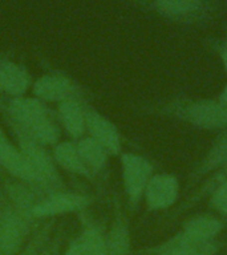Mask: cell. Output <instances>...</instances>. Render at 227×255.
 Here are the masks:
<instances>
[{"label":"cell","instance_id":"15","mask_svg":"<svg viewBox=\"0 0 227 255\" xmlns=\"http://www.w3.org/2000/svg\"><path fill=\"white\" fill-rule=\"evenodd\" d=\"M29 87V76L24 68L9 60L0 61V89L13 97H21Z\"/></svg>","mask_w":227,"mask_h":255},{"label":"cell","instance_id":"4","mask_svg":"<svg viewBox=\"0 0 227 255\" xmlns=\"http://www.w3.org/2000/svg\"><path fill=\"white\" fill-rule=\"evenodd\" d=\"M123 189L131 206L138 205L143 197L147 182L153 175V165L142 155L123 153L121 155Z\"/></svg>","mask_w":227,"mask_h":255},{"label":"cell","instance_id":"28","mask_svg":"<svg viewBox=\"0 0 227 255\" xmlns=\"http://www.w3.org/2000/svg\"><path fill=\"white\" fill-rule=\"evenodd\" d=\"M0 91H1V89H0Z\"/></svg>","mask_w":227,"mask_h":255},{"label":"cell","instance_id":"16","mask_svg":"<svg viewBox=\"0 0 227 255\" xmlns=\"http://www.w3.org/2000/svg\"><path fill=\"white\" fill-rule=\"evenodd\" d=\"M59 116L63 127L72 138H81L87 130L85 111L77 100H67L60 103Z\"/></svg>","mask_w":227,"mask_h":255},{"label":"cell","instance_id":"11","mask_svg":"<svg viewBox=\"0 0 227 255\" xmlns=\"http://www.w3.org/2000/svg\"><path fill=\"white\" fill-rule=\"evenodd\" d=\"M219 250V243L194 242L185 238L181 233L159 246L149 250V255H214Z\"/></svg>","mask_w":227,"mask_h":255},{"label":"cell","instance_id":"8","mask_svg":"<svg viewBox=\"0 0 227 255\" xmlns=\"http://www.w3.org/2000/svg\"><path fill=\"white\" fill-rule=\"evenodd\" d=\"M85 125L92 138L103 145L109 154L115 155L121 151V135L111 120L99 112L85 111Z\"/></svg>","mask_w":227,"mask_h":255},{"label":"cell","instance_id":"5","mask_svg":"<svg viewBox=\"0 0 227 255\" xmlns=\"http://www.w3.org/2000/svg\"><path fill=\"white\" fill-rule=\"evenodd\" d=\"M28 215L23 214L13 205L0 209V253L15 255L21 247L24 235L28 231Z\"/></svg>","mask_w":227,"mask_h":255},{"label":"cell","instance_id":"9","mask_svg":"<svg viewBox=\"0 0 227 255\" xmlns=\"http://www.w3.org/2000/svg\"><path fill=\"white\" fill-rule=\"evenodd\" d=\"M0 166L12 174L15 178L29 183H41L35 170L29 166L21 151L16 149L4 131L0 129Z\"/></svg>","mask_w":227,"mask_h":255},{"label":"cell","instance_id":"2","mask_svg":"<svg viewBox=\"0 0 227 255\" xmlns=\"http://www.w3.org/2000/svg\"><path fill=\"white\" fill-rule=\"evenodd\" d=\"M163 113L199 129L227 130V107L218 100H173L163 105Z\"/></svg>","mask_w":227,"mask_h":255},{"label":"cell","instance_id":"21","mask_svg":"<svg viewBox=\"0 0 227 255\" xmlns=\"http://www.w3.org/2000/svg\"><path fill=\"white\" fill-rule=\"evenodd\" d=\"M7 190L13 206L23 214L32 217V209L36 203H33V195L31 191L20 183H8Z\"/></svg>","mask_w":227,"mask_h":255},{"label":"cell","instance_id":"22","mask_svg":"<svg viewBox=\"0 0 227 255\" xmlns=\"http://www.w3.org/2000/svg\"><path fill=\"white\" fill-rule=\"evenodd\" d=\"M227 179V163L223 167H221L219 169V171L217 173V174H214L213 177H211L210 179H207V182L203 185V186H201V189H199L195 194L190 195L189 197V199H187L186 202V206H189V205H193V203L198 202L199 199L203 198L205 195L207 194V193H211L213 191V189H214L218 183H221L222 181H226Z\"/></svg>","mask_w":227,"mask_h":255},{"label":"cell","instance_id":"17","mask_svg":"<svg viewBox=\"0 0 227 255\" xmlns=\"http://www.w3.org/2000/svg\"><path fill=\"white\" fill-rule=\"evenodd\" d=\"M55 162L60 166L73 174L83 175V177H92V171L84 163L77 150V146L72 142H60L55 146L53 150Z\"/></svg>","mask_w":227,"mask_h":255},{"label":"cell","instance_id":"3","mask_svg":"<svg viewBox=\"0 0 227 255\" xmlns=\"http://www.w3.org/2000/svg\"><path fill=\"white\" fill-rule=\"evenodd\" d=\"M13 129L19 141V150L21 151L24 158L27 159L29 166L35 170L41 185L53 187L61 186V178L56 169L53 158L45 151L43 145L15 124H13Z\"/></svg>","mask_w":227,"mask_h":255},{"label":"cell","instance_id":"23","mask_svg":"<svg viewBox=\"0 0 227 255\" xmlns=\"http://www.w3.org/2000/svg\"><path fill=\"white\" fill-rule=\"evenodd\" d=\"M210 206L219 214L227 215V179L213 189L210 193Z\"/></svg>","mask_w":227,"mask_h":255},{"label":"cell","instance_id":"14","mask_svg":"<svg viewBox=\"0 0 227 255\" xmlns=\"http://www.w3.org/2000/svg\"><path fill=\"white\" fill-rule=\"evenodd\" d=\"M223 223L211 215H195L183 223L181 234L194 242H210L222 231Z\"/></svg>","mask_w":227,"mask_h":255},{"label":"cell","instance_id":"18","mask_svg":"<svg viewBox=\"0 0 227 255\" xmlns=\"http://www.w3.org/2000/svg\"><path fill=\"white\" fill-rule=\"evenodd\" d=\"M108 255H129L130 251V231L121 211L115 214L107 239Z\"/></svg>","mask_w":227,"mask_h":255},{"label":"cell","instance_id":"27","mask_svg":"<svg viewBox=\"0 0 227 255\" xmlns=\"http://www.w3.org/2000/svg\"><path fill=\"white\" fill-rule=\"evenodd\" d=\"M41 255H48V254H47V253H45V254H41Z\"/></svg>","mask_w":227,"mask_h":255},{"label":"cell","instance_id":"7","mask_svg":"<svg viewBox=\"0 0 227 255\" xmlns=\"http://www.w3.org/2000/svg\"><path fill=\"white\" fill-rule=\"evenodd\" d=\"M179 182L171 174H153L147 182L143 197L150 210H163L173 206L178 198Z\"/></svg>","mask_w":227,"mask_h":255},{"label":"cell","instance_id":"25","mask_svg":"<svg viewBox=\"0 0 227 255\" xmlns=\"http://www.w3.org/2000/svg\"><path fill=\"white\" fill-rule=\"evenodd\" d=\"M221 59H222L223 67H225V71L227 73V43L223 45V48L221 49Z\"/></svg>","mask_w":227,"mask_h":255},{"label":"cell","instance_id":"13","mask_svg":"<svg viewBox=\"0 0 227 255\" xmlns=\"http://www.w3.org/2000/svg\"><path fill=\"white\" fill-rule=\"evenodd\" d=\"M227 163V130H225L215 139L210 149L207 150L198 166L190 174V183H195L213 171L219 170Z\"/></svg>","mask_w":227,"mask_h":255},{"label":"cell","instance_id":"24","mask_svg":"<svg viewBox=\"0 0 227 255\" xmlns=\"http://www.w3.org/2000/svg\"><path fill=\"white\" fill-rule=\"evenodd\" d=\"M218 101L222 104V105L227 107V84L225 85V87H223V89L221 91V93H219Z\"/></svg>","mask_w":227,"mask_h":255},{"label":"cell","instance_id":"20","mask_svg":"<svg viewBox=\"0 0 227 255\" xmlns=\"http://www.w3.org/2000/svg\"><path fill=\"white\" fill-rule=\"evenodd\" d=\"M87 255H108V243L97 227H87L80 237Z\"/></svg>","mask_w":227,"mask_h":255},{"label":"cell","instance_id":"1","mask_svg":"<svg viewBox=\"0 0 227 255\" xmlns=\"http://www.w3.org/2000/svg\"><path fill=\"white\" fill-rule=\"evenodd\" d=\"M12 124L21 128L25 133L41 145H53L59 141L60 130L52 121L43 101L36 97H13L9 101Z\"/></svg>","mask_w":227,"mask_h":255},{"label":"cell","instance_id":"12","mask_svg":"<svg viewBox=\"0 0 227 255\" xmlns=\"http://www.w3.org/2000/svg\"><path fill=\"white\" fill-rule=\"evenodd\" d=\"M155 12L173 20H193L205 9V0H153Z\"/></svg>","mask_w":227,"mask_h":255},{"label":"cell","instance_id":"10","mask_svg":"<svg viewBox=\"0 0 227 255\" xmlns=\"http://www.w3.org/2000/svg\"><path fill=\"white\" fill-rule=\"evenodd\" d=\"M33 95L41 101H67L76 100V87L65 76L45 75L33 84Z\"/></svg>","mask_w":227,"mask_h":255},{"label":"cell","instance_id":"6","mask_svg":"<svg viewBox=\"0 0 227 255\" xmlns=\"http://www.w3.org/2000/svg\"><path fill=\"white\" fill-rule=\"evenodd\" d=\"M91 201L88 195L59 191L36 203L32 209V217L49 218L75 211H83L91 205Z\"/></svg>","mask_w":227,"mask_h":255},{"label":"cell","instance_id":"26","mask_svg":"<svg viewBox=\"0 0 227 255\" xmlns=\"http://www.w3.org/2000/svg\"><path fill=\"white\" fill-rule=\"evenodd\" d=\"M21 255H36V245H35V243H31V246L28 247L27 250L24 251Z\"/></svg>","mask_w":227,"mask_h":255},{"label":"cell","instance_id":"19","mask_svg":"<svg viewBox=\"0 0 227 255\" xmlns=\"http://www.w3.org/2000/svg\"><path fill=\"white\" fill-rule=\"evenodd\" d=\"M76 146H77L81 159L92 173L103 170L104 166L107 165L108 154H109L103 145H100L92 137H87L81 139Z\"/></svg>","mask_w":227,"mask_h":255}]
</instances>
